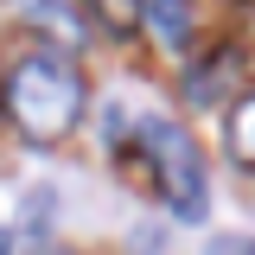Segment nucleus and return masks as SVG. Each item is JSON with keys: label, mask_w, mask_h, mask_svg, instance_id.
<instances>
[{"label": "nucleus", "mask_w": 255, "mask_h": 255, "mask_svg": "<svg viewBox=\"0 0 255 255\" xmlns=\"http://www.w3.org/2000/svg\"><path fill=\"white\" fill-rule=\"evenodd\" d=\"M147 13H153V26H159L166 45H179V38H185V6H179V0H147Z\"/></svg>", "instance_id": "obj_5"}, {"label": "nucleus", "mask_w": 255, "mask_h": 255, "mask_svg": "<svg viewBox=\"0 0 255 255\" xmlns=\"http://www.w3.org/2000/svg\"><path fill=\"white\" fill-rule=\"evenodd\" d=\"M0 249H6V236H0Z\"/></svg>", "instance_id": "obj_7"}, {"label": "nucleus", "mask_w": 255, "mask_h": 255, "mask_svg": "<svg viewBox=\"0 0 255 255\" xmlns=\"http://www.w3.org/2000/svg\"><path fill=\"white\" fill-rule=\"evenodd\" d=\"M6 109H13V122H19L26 140L58 147L64 134L83 122V77H77V64L58 58V51L19 58L13 77H6Z\"/></svg>", "instance_id": "obj_1"}, {"label": "nucleus", "mask_w": 255, "mask_h": 255, "mask_svg": "<svg viewBox=\"0 0 255 255\" xmlns=\"http://www.w3.org/2000/svg\"><path fill=\"white\" fill-rule=\"evenodd\" d=\"M223 140H230V153H236V159H249V166H255V96H249V102H236Z\"/></svg>", "instance_id": "obj_3"}, {"label": "nucleus", "mask_w": 255, "mask_h": 255, "mask_svg": "<svg viewBox=\"0 0 255 255\" xmlns=\"http://www.w3.org/2000/svg\"><path fill=\"white\" fill-rule=\"evenodd\" d=\"M204 255H255V236H243V230H230V236H211V249Z\"/></svg>", "instance_id": "obj_6"}, {"label": "nucleus", "mask_w": 255, "mask_h": 255, "mask_svg": "<svg viewBox=\"0 0 255 255\" xmlns=\"http://www.w3.org/2000/svg\"><path fill=\"white\" fill-rule=\"evenodd\" d=\"M90 6H96V19H102L109 32H134L140 13H147V0H90Z\"/></svg>", "instance_id": "obj_4"}, {"label": "nucleus", "mask_w": 255, "mask_h": 255, "mask_svg": "<svg viewBox=\"0 0 255 255\" xmlns=\"http://www.w3.org/2000/svg\"><path fill=\"white\" fill-rule=\"evenodd\" d=\"M140 153H147V166H153L159 198L172 204V217L179 223H204L211 191H204V159H198V147H191V134L172 128V122H140Z\"/></svg>", "instance_id": "obj_2"}]
</instances>
